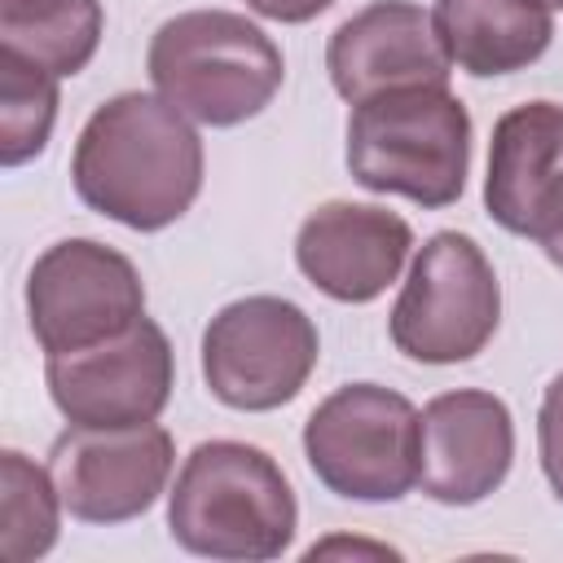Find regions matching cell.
Masks as SVG:
<instances>
[{
  "label": "cell",
  "mask_w": 563,
  "mask_h": 563,
  "mask_svg": "<svg viewBox=\"0 0 563 563\" xmlns=\"http://www.w3.org/2000/svg\"><path fill=\"white\" fill-rule=\"evenodd\" d=\"M70 180L88 211L136 233H158L202 189V136L167 97L119 92L79 128Z\"/></svg>",
  "instance_id": "6da1fadb"
},
{
  "label": "cell",
  "mask_w": 563,
  "mask_h": 563,
  "mask_svg": "<svg viewBox=\"0 0 563 563\" xmlns=\"http://www.w3.org/2000/svg\"><path fill=\"white\" fill-rule=\"evenodd\" d=\"M299 528L286 471L255 444L202 440L167 493V532L180 550L224 563L282 559Z\"/></svg>",
  "instance_id": "7a4b0ae2"
},
{
  "label": "cell",
  "mask_w": 563,
  "mask_h": 563,
  "mask_svg": "<svg viewBox=\"0 0 563 563\" xmlns=\"http://www.w3.org/2000/svg\"><path fill=\"white\" fill-rule=\"evenodd\" d=\"M347 172L369 194L449 207L471 172V114L449 84H409L365 97L347 114Z\"/></svg>",
  "instance_id": "3957f363"
},
{
  "label": "cell",
  "mask_w": 563,
  "mask_h": 563,
  "mask_svg": "<svg viewBox=\"0 0 563 563\" xmlns=\"http://www.w3.org/2000/svg\"><path fill=\"white\" fill-rule=\"evenodd\" d=\"M145 70L154 92L202 128H238L255 119L286 79L273 35L229 9L167 18L150 40Z\"/></svg>",
  "instance_id": "277c9868"
},
{
  "label": "cell",
  "mask_w": 563,
  "mask_h": 563,
  "mask_svg": "<svg viewBox=\"0 0 563 563\" xmlns=\"http://www.w3.org/2000/svg\"><path fill=\"white\" fill-rule=\"evenodd\" d=\"M501 321V286L471 233H431L391 303L387 334L396 352L422 365H457L488 347Z\"/></svg>",
  "instance_id": "5b68a950"
},
{
  "label": "cell",
  "mask_w": 563,
  "mask_h": 563,
  "mask_svg": "<svg viewBox=\"0 0 563 563\" xmlns=\"http://www.w3.org/2000/svg\"><path fill=\"white\" fill-rule=\"evenodd\" d=\"M303 457L334 497L400 501L418 484V409L383 383H347L308 413Z\"/></svg>",
  "instance_id": "8992f818"
},
{
  "label": "cell",
  "mask_w": 563,
  "mask_h": 563,
  "mask_svg": "<svg viewBox=\"0 0 563 563\" xmlns=\"http://www.w3.org/2000/svg\"><path fill=\"white\" fill-rule=\"evenodd\" d=\"M321 356L312 317L282 295H246L224 303L202 330V378L211 396L242 413L290 405Z\"/></svg>",
  "instance_id": "52a82bcc"
},
{
  "label": "cell",
  "mask_w": 563,
  "mask_h": 563,
  "mask_svg": "<svg viewBox=\"0 0 563 563\" xmlns=\"http://www.w3.org/2000/svg\"><path fill=\"white\" fill-rule=\"evenodd\" d=\"M141 317H145V282L136 264L97 238L53 242L31 264L26 321L48 356L106 343L128 325H136Z\"/></svg>",
  "instance_id": "ba28073f"
},
{
  "label": "cell",
  "mask_w": 563,
  "mask_h": 563,
  "mask_svg": "<svg viewBox=\"0 0 563 563\" xmlns=\"http://www.w3.org/2000/svg\"><path fill=\"white\" fill-rule=\"evenodd\" d=\"M44 383L57 413L75 427H136L167 409L176 356L163 325L141 317L106 343L48 356Z\"/></svg>",
  "instance_id": "9c48e42d"
},
{
  "label": "cell",
  "mask_w": 563,
  "mask_h": 563,
  "mask_svg": "<svg viewBox=\"0 0 563 563\" xmlns=\"http://www.w3.org/2000/svg\"><path fill=\"white\" fill-rule=\"evenodd\" d=\"M176 444L158 422L136 427H66L53 440L48 471L62 506L79 523H128L141 519L172 479Z\"/></svg>",
  "instance_id": "30bf717a"
},
{
  "label": "cell",
  "mask_w": 563,
  "mask_h": 563,
  "mask_svg": "<svg viewBox=\"0 0 563 563\" xmlns=\"http://www.w3.org/2000/svg\"><path fill=\"white\" fill-rule=\"evenodd\" d=\"M515 462V418L479 387L440 391L418 413V488L440 506H475L497 493Z\"/></svg>",
  "instance_id": "8fae6325"
},
{
  "label": "cell",
  "mask_w": 563,
  "mask_h": 563,
  "mask_svg": "<svg viewBox=\"0 0 563 563\" xmlns=\"http://www.w3.org/2000/svg\"><path fill=\"white\" fill-rule=\"evenodd\" d=\"M484 207L537 246L563 224V106L523 101L493 123Z\"/></svg>",
  "instance_id": "7c38bea8"
},
{
  "label": "cell",
  "mask_w": 563,
  "mask_h": 563,
  "mask_svg": "<svg viewBox=\"0 0 563 563\" xmlns=\"http://www.w3.org/2000/svg\"><path fill=\"white\" fill-rule=\"evenodd\" d=\"M413 229L374 202H321L295 233L299 273L339 303L378 299L405 268Z\"/></svg>",
  "instance_id": "4fadbf2b"
},
{
  "label": "cell",
  "mask_w": 563,
  "mask_h": 563,
  "mask_svg": "<svg viewBox=\"0 0 563 563\" xmlns=\"http://www.w3.org/2000/svg\"><path fill=\"white\" fill-rule=\"evenodd\" d=\"M325 70L343 101H365L387 88L449 84V53L435 22L413 0H374L352 13L325 44Z\"/></svg>",
  "instance_id": "5bb4252c"
},
{
  "label": "cell",
  "mask_w": 563,
  "mask_h": 563,
  "mask_svg": "<svg viewBox=\"0 0 563 563\" xmlns=\"http://www.w3.org/2000/svg\"><path fill=\"white\" fill-rule=\"evenodd\" d=\"M431 22L449 62L475 79L528 70L554 40L545 0H435Z\"/></svg>",
  "instance_id": "9a60e30c"
},
{
  "label": "cell",
  "mask_w": 563,
  "mask_h": 563,
  "mask_svg": "<svg viewBox=\"0 0 563 563\" xmlns=\"http://www.w3.org/2000/svg\"><path fill=\"white\" fill-rule=\"evenodd\" d=\"M106 31L101 0H0V48L48 75H79Z\"/></svg>",
  "instance_id": "2e32d148"
},
{
  "label": "cell",
  "mask_w": 563,
  "mask_h": 563,
  "mask_svg": "<svg viewBox=\"0 0 563 563\" xmlns=\"http://www.w3.org/2000/svg\"><path fill=\"white\" fill-rule=\"evenodd\" d=\"M62 493L48 466L31 462L22 449L0 453V550L9 563H31L57 545Z\"/></svg>",
  "instance_id": "e0dca14e"
},
{
  "label": "cell",
  "mask_w": 563,
  "mask_h": 563,
  "mask_svg": "<svg viewBox=\"0 0 563 563\" xmlns=\"http://www.w3.org/2000/svg\"><path fill=\"white\" fill-rule=\"evenodd\" d=\"M57 123V75L0 48V163L22 167L44 154Z\"/></svg>",
  "instance_id": "ac0fdd59"
},
{
  "label": "cell",
  "mask_w": 563,
  "mask_h": 563,
  "mask_svg": "<svg viewBox=\"0 0 563 563\" xmlns=\"http://www.w3.org/2000/svg\"><path fill=\"white\" fill-rule=\"evenodd\" d=\"M537 453H541L545 484L563 501V369L550 378L541 409H537Z\"/></svg>",
  "instance_id": "d6986e66"
},
{
  "label": "cell",
  "mask_w": 563,
  "mask_h": 563,
  "mask_svg": "<svg viewBox=\"0 0 563 563\" xmlns=\"http://www.w3.org/2000/svg\"><path fill=\"white\" fill-rule=\"evenodd\" d=\"M334 0H246V9H255L260 18L268 22H286V26H299V22H312L317 13H325Z\"/></svg>",
  "instance_id": "ffe728a7"
},
{
  "label": "cell",
  "mask_w": 563,
  "mask_h": 563,
  "mask_svg": "<svg viewBox=\"0 0 563 563\" xmlns=\"http://www.w3.org/2000/svg\"><path fill=\"white\" fill-rule=\"evenodd\" d=\"M541 251H545V260H550L554 268H563V224H559V229H554V233L541 242Z\"/></svg>",
  "instance_id": "44dd1931"
},
{
  "label": "cell",
  "mask_w": 563,
  "mask_h": 563,
  "mask_svg": "<svg viewBox=\"0 0 563 563\" xmlns=\"http://www.w3.org/2000/svg\"><path fill=\"white\" fill-rule=\"evenodd\" d=\"M545 4H550V9H563V0H545Z\"/></svg>",
  "instance_id": "7402d4cb"
}]
</instances>
